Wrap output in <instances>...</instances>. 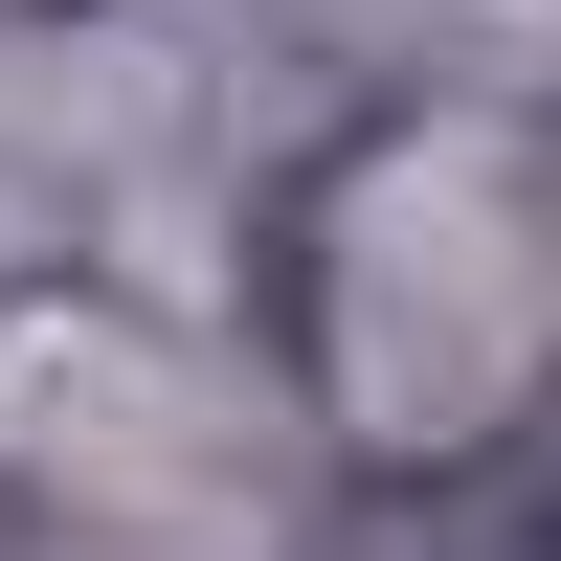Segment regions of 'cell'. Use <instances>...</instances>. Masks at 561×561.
I'll use <instances>...</instances> for the list:
<instances>
[{
	"mask_svg": "<svg viewBox=\"0 0 561 561\" xmlns=\"http://www.w3.org/2000/svg\"><path fill=\"white\" fill-rule=\"evenodd\" d=\"M337 314H359V404L382 449H472V404L561 337V270H539V203L494 135H404L337 225Z\"/></svg>",
	"mask_w": 561,
	"mask_h": 561,
	"instance_id": "1",
	"label": "cell"
}]
</instances>
